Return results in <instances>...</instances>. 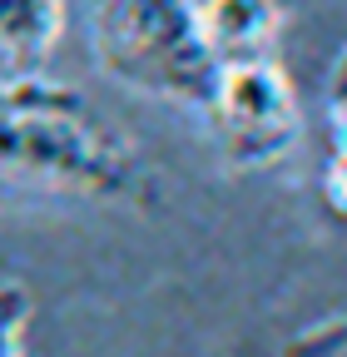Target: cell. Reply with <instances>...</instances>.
Here are the masks:
<instances>
[{
	"mask_svg": "<svg viewBox=\"0 0 347 357\" xmlns=\"http://www.w3.org/2000/svg\"><path fill=\"white\" fill-rule=\"evenodd\" d=\"M323 204L332 218L347 208V105H342V55L327 70V159H323Z\"/></svg>",
	"mask_w": 347,
	"mask_h": 357,
	"instance_id": "6",
	"label": "cell"
},
{
	"mask_svg": "<svg viewBox=\"0 0 347 357\" xmlns=\"http://www.w3.org/2000/svg\"><path fill=\"white\" fill-rule=\"evenodd\" d=\"M0 178L45 184L79 199H144L134 144L109 129L79 89L50 75L0 89Z\"/></svg>",
	"mask_w": 347,
	"mask_h": 357,
	"instance_id": "1",
	"label": "cell"
},
{
	"mask_svg": "<svg viewBox=\"0 0 347 357\" xmlns=\"http://www.w3.org/2000/svg\"><path fill=\"white\" fill-rule=\"evenodd\" d=\"M90 50L124 89L179 109H199L213 79L189 0H90Z\"/></svg>",
	"mask_w": 347,
	"mask_h": 357,
	"instance_id": "2",
	"label": "cell"
},
{
	"mask_svg": "<svg viewBox=\"0 0 347 357\" xmlns=\"http://www.w3.org/2000/svg\"><path fill=\"white\" fill-rule=\"evenodd\" d=\"M199 114L233 169H268L302 139V105L278 60L213 70Z\"/></svg>",
	"mask_w": 347,
	"mask_h": 357,
	"instance_id": "3",
	"label": "cell"
},
{
	"mask_svg": "<svg viewBox=\"0 0 347 357\" xmlns=\"http://www.w3.org/2000/svg\"><path fill=\"white\" fill-rule=\"evenodd\" d=\"M25 328H30V293L0 278V357H25Z\"/></svg>",
	"mask_w": 347,
	"mask_h": 357,
	"instance_id": "7",
	"label": "cell"
},
{
	"mask_svg": "<svg viewBox=\"0 0 347 357\" xmlns=\"http://www.w3.org/2000/svg\"><path fill=\"white\" fill-rule=\"evenodd\" d=\"M70 0H0V89L50 75Z\"/></svg>",
	"mask_w": 347,
	"mask_h": 357,
	"instance_id": "5",
	"label": "cell"
},
{
	"mask_svg": "<svg viewBox=\"0 0 347 357\" xmlns=\"http://www.w3.org/2000/svg\"><path fill=\"white\" fill-rule=\"evenodd\" d=\"M283 357H342V328L327 337V347H313V337H308V352H283Z\"/></svg>",
	"mask_w": 347,
	"mask_h": 357,
	"instance_id": "8",
	"label": "cell"
},
{
	"mask_svg": "<svg viewBox=\"0 0 347 357\" xmlns=\"http://www.w3.org/2000/svg\"><path fill=\"white\" fill-rule=\"evenodd\" d=\"M194 35L213 70L278 60V40L288 25V0H189Z\"/></svg>",
	"mask_w": 347,
	"mask_h": 357,
	"instance_id": "4",
	"label": "cell"
}]
</instances>
